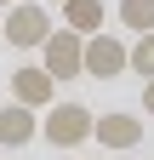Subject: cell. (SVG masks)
Segmentation results:
<instances>
[{
    "instance_id": "4",
    "label": "cell",
    "mask_w": 154,
    "mask_h": 160,
    "mask_svg": "<svg viewBox=\"0 0 154 160\" xmlns=\"http://www.w3.org/2000/svg\"><path fill=\"white\" fill-rule=\"evenodd\" d=\"M80 74H91V80H114V74H126V40H114L108 29L86 34V46H80Z\"/></svg>"
},
{
    "instance_id": "10",
    "label": "cell",
    "mask_w": 154,
    "mask_h": 160,
    "mask_svg": "<svg viewBox=\"0 0 154 160\" xmlns=\"http://www.w3.org/2000/svg\"><path fill=\"white\" fill-rule=\"evenodd\" d=\"M120 23L131 34H148L154 29V0H120Z\"/></svg>"
},
{
    "instance_id": "2",
    "label": "cell",
    "mask_w": 154,
    "mask_h": 160,
    "mask_svg": "<svg viewBox=\"0 0 154 160\" xmlns=\"http://www.w3.org/2000/svg\"><path fill=\"white\" fill-rule=\"evenodd\" d=\"M40 137L51 149H80L86 137H91V109L86 103H51L46 120H40Z\"/></svg>"
},
{
    "instance_id": "11",
    "label": "cell",
    "mask_w": 154,
    "mask_h": 160,
    "mask_svg": "<svg viewBox=\"0 0 154 160\" xmlns=\"http://www.w3.org/2000/svg\"><path fill=\"white\" fill-rule=\"evenodd\" d=\"M143 114H154V80H143Z\"/></svg>"
},
{
    "instance_id": "5",
    "label": "cell",
    "mask_w": 154,
    "mask_h": 160,
    "mask_svg": "<svg viewBox=\"0 0 154 160\" xmlns=\"http://www.w3.org/2000/svg\"><path fill=\"white\" fill-rule=\"evenodd\" d=\"M91 137L103 149H137L143 143V120L126 114V109H108V114H91Z\"/></svg>"
},
{
    "instance_id": "12",
    "label": "cell",
    "mask_w": 154,
    "mask_h": 160,
    "mask_svg": "<svg viewBox=\"0 0 154 160\" xmlns=\"http://www.w3.org/2000/svg\"><path fill=\"white\" fill-rule=\"evenodd\" d=\"M40 6H63V0H40Z\"/></svg>"
},
{
    "instance_id": "13",
    "label": "cell",
    "mask_w": 154,
    "mask_h": 160,
    "mask_svg": "<svg viewBox=\"0 0 154 160\" xmlns=\"http://www.w3.org/2000/svg\"><path fill=\"white\" fill-rule=\"evenodd\" d=\"M0 6H17V0H0Z\"/></svg>"
},
{
    "instance_id": "8",
    "label": "cell",
    "mask_w": 154,
    "mask_h": 160,
    "mask_svg": "<svg viewBox=\"0 0 154 160\" xmlns=\"http://www.w3.org/2000/svg\"><path fill=\"white\" fill-rule=\"evenodd\" d=\"M108 23V6L103 0H63V29H74V34H97Z\"/></svg>"
},
{
    "instance_id": "9",
    "label": "cell",
    "mask_w": 154,
    "mask_h": 160,
    "mask_svg": "<svg viewBox=\"0 0 154 160\" xmlns=\"http://www.w3.org/2000/svg\"><path fill=\"white\" fill-rule=\"evenodd\" d=\"M126 69H131V74H143V80H154V29L137 34V40L126 46Z\"/></svg>"
},
{
    "instance_id": "1",
    "label": "cell",
    "mask_w": 154,
    "mask_h": 160,
    "mask_svg": "<svg viewBox=\"0 0 154 160\" xmlns=\"http://www.w3.org/2000/svg\"><path fill=\"white\" fill-rule=\"evenodd\" d=\"M46 34H51V12L40 6V0H17V6L0 12V40L17 46V52H34Z\"/></svg>"
},
{
    "instance_id": "7",
    "label": "cell",
    "mask_w": 154,
    "mask_h": 160,
    "mask_svg": "<svg viewBox=\"0 0 154 160\" xmlns=\"http://www.w3.org/2000/svg\"><path fill=\"white\" fill-rule=\"evenodd\" d=\"M34 137H40V114L34 109H23V103L0 109V149H23V143H34Z\"/></svg>"
},
{
    "instance_id": "6",
    "label": "cell",
    "mask_w": 154,
    "mask_h": 160,
    "mask_svg": "<svg viewBox=\"0 0 154 160\" xmlns=\"http://www.w3.org/2000/svg\"><path fill=\"white\" fill-rule=\"evenodd\" d=\"M12 103H23V109H34V114L51 109V103H57V80H51L40 63L17 69V74H12Z\"/></svg>"
},
{
    "instance_id": "3",
    "label": "cell",
    "mask_w": 154,
    "mask_h": 160,
    "mask_svg": "<svg viewBox=\"0 0 154 160\" xmlns=\"http://www.w3.org/2000/svg\"><path fill=\"white\" fill-rule=\"evenodd\" d=\"M80 46H86V34H74V29H51L40 40V69L51 80H80Z\"/></svg>"
}]
</instances>
